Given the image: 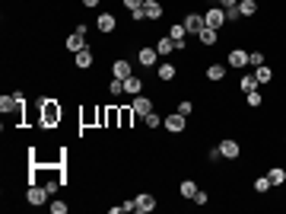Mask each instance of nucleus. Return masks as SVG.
Returning a JSON list of instances; mask_svg holds the SVG:
<instances>
[{"instance_id":"f257e3e1","label":"nucleus","mask_w":286,"mask_h":214,"mask_svg":"<svg viewBox=\"0 0 286 214\" xmlns=\"http://www.w3.org/2000/svg\"><path fill=\"white\" fill-rule=\"evenodd\" d=\"M60 106L54 103V99H45L42 103V128H57V122H60Z\"/></svg>"},{"instance_id":"f03ea898","label":"nucleus","mask_w":286,"mask_h":214,"mask_svg":"<svg viewBox=\"0 0 286 214\" xmlns=\"http://www.w3.org/2000/svg\"><path fill=\"white\" fill-rule=\"evenodd\" d=\"M48 198H51V192H48L45 185H38V182H32L29 192H26V202H29L32 208H38V205H48Z\"/></svg>"},{"instance_id":"7ed1b4c3","label":"nucleus","mask_w":286,"mask_h":214,"mask_svg":"<svg viewBox=\"0 0 286 214\" xmlns=\"http://www.w3.org/2000/svg\"><path fill=\"white\" fill-rule=\"evenodd\" d=\"M203 26H210V29H216V32H220V26H226V10H223L220 3H216V6H210V10L203 13Z\"/></svg>"},{"instance_id":"20e7f679","label":"nucleus","mask_w":286,"mask_h":214,"mask_svg":"<svg viewBox=\"0 0 286 214\" xmlns=\"http://www.w3.org/2000/svg\"><path fill=\"white\" fill-rule=\"evenodd\" d=\"M188 115H181V112H172V115H166L162 118V128L169 131V135H181V131L188 128V122H185Z\"/></svg>"},{"instance_id":"39448f33","label":"nucleus","mask_w":286,"mask_h":214,"mask_svg":"<svg viewBox=\"0 0 286 214\" xmlns=\"http://www.w3.org/2000/svg\"><path fill=\"white\" fill-rule=\"evenodd\" d=\"M156 208V195H149V192H140L137 198H134V211L137 214H149Z\"/></svg>"},{"instance_id":"423d86ee","label":"nucleus","mask_w":286,"mask_h":214,"mask_svg":"<svg viewBox=\"0 0 286 214\" xmlns=\"http://www.w3.org/2000/svg\"><path fill=\"white\" fill-rule=\"evenodd\" d=\"M131 109L137 112V115H149V112H153V99L143 96V93L140 96H131Z\"/></svg>"},{"instance_id":"0eeeda50","label":"nucleus","mask_w":286,"mask_h":214,"mask_svg":"<svg viewBox=\"0 0 286 214\" xmlns=\"http://www.w3.org/2000/svg\"><path fill=\"white\" fill-rule=\"evenodd\" d=\"M226 61H229V68H248V51H245V48H232V51H229V55H226Z\"/></svg>"},{"instance_id":"6e6552de","label":"nucleus","mask_w":286,"mask_h":214,"mask_svg":"<svg viewBox=\"0 0 286 214\" xmlns=\"http://www.w3.org/2000/svg\"><path fill=\"white\" fill-rule=\"evenodd\" d=\"M156 61H159V51H156V45H153V48H140V51H137V64H140V68H153Z\"/></svg>"},{"instance_id":"1a4fd4ad","label":"nucleus","mask_w":286,"mask_h":214,"mask_svg":"<svg viewBox=\"0 0 286 214\" xmlns=\"http://www.w3.org/2000/svg\"><path fill=\"white\" fill-rule=\"evenodd\" d=\"M220 150H223V157H226V160H235L238 153H242V147H238L235 138H223V141H220Z\"/></svg>"},{"instance_id":"9d476101","label":"nucleus","mask_w":286,"mask_h":214,"mask_svg":"<svg viewBox=\"0 0 286 214\" xmlns=\"http://www.w3.org/2000/svg\"><path fill=\"white\" fill-rule=\"evenodd\" d=\"M134 73V68H131V61H124V58H118V61L112 64V77H118V80H127Z\"/></svg>"},{"instance_id":"9b49d317","label":"nucleus","mask_w":286,"mask_h":214,"mask_svg":"<svg viewBox=\"0 0 286 214\" xmlns=\"http://www.w3.org/2000/svg\"><path fill=\"white\" fill-rule=\"evenodd\" d=\"M162 13L166 10H162L159 0H143V16L146 19H162Z\"/></svg>"},{"instance_id":"f8f14e48","label":"nucleus","mask_w":286,"mask_h":214,"mask_svg":"<svg viewBox=\"0 0 286 214\" xmlns=\"http://www.w3.org/2000/svg\"><path fill=\"white\" fill-rule=\"evenodd\" d=\"M197 38H200V45H207V48H213V45L220 42V32H216V29H210V26H203V29L197 32Z\"/></svg>"},{"instance_id":"ddd939ff","label":"nucleus","mask_w":286,"mask_h":214,"mask_svg":"<svg viewBox=\"0 0 286 214\" xmlns=\"http://www.w3.org/2000/svg\"><path fill=\"white\" fill-rule=\"evenodd\" d=\"M185 29L197 36V32L203 29V13H188V16H185Z\"/></svg>"},{"instance_id":"4468645a","label":"nucleus","mask_w":286,"mask_h":214,"mask_svg":"<svg viewBox=\"0 0 286 214\" xmlns=\"http://www.w3.org/2000/svg\"><path fill=\"white\" fill-rule=\"evenodd\" d=\"M95 26H99V29L105 32V36H112V32L118 29V19H114L112 13H102V16H99V23H95Z\"/></svg>"},{"instance_id":"2eb2a0df","label":"nucleus","mask_w":286,"mask_h":214,"mask_svg":"<svg viewBox=\"0 0 286 214\" xmlns=\"http://www.w3.org/2000/svg\"><path fill=\"white\" fill-rule=\"evenodd\" d=\"M67 51H73V55H77V51H83L86 48V36H80V32H73V36H67Z\"/></svg>"},{"instance_id":"dca6fc26","label":"nucleus","mask_w":286,"mask_h":214,"mask_svg":"<svg viewBox=\"0 0 286 214\" xmlns=\"http://www.w3.org/2000/svg\"><path fill=\"white\" fill-rule=\"evenodd\" d=\"M124 93H127V96H140V93H143V80L131 73V77L124 80Z\"/></svg>"},{"instance_id":"f3484780","label":"nucleus","mask_w":286,"mask_h":214,"mask_svg":"<svg viewBox=\"0 0 286 214\" xmlns=\"http://www.w3.org/2000/svg\"><path fill=\"white\" fill-rule=\"evenodd\" d=\"M73 61H77V68H92V61H95V58H92V51L89 48H83V51H77V55H73Z\"/></svg>"},{"instance_id":"a211bd4d","label":"nucleus","mask_w":286,"mask_h":214,"mask_svg":"<svg viewBox=\"0 0 286 214\" xmlns=\"http://www.w3.org/2000/svg\"><path fill=\"white\" fill-rule=\"evenodd\" d=\"M270 185H286V166H274V170L267 173Z\"/></svg>"},{"instance_id":"6ab92c4d","label":"nucleus","mask_w":286,"mask_h":214,"mask_svg":"<svg viewBox=\"0 0 286 214\" xmlns=\"http://www.w3.org/2000/svg\"><path fill=\"white\" fill-rule=\"evenodd\" d=\"M134 115H137V112H134L131 106H127V109H121L118 112V128H131V125H134Z\"/></svg>"},{"instance_id":"aec40b11","label":"nucleus","mask_w":286,"mask_h":214,"mask_svg":"<svg viewBox=\"0 0 286 214\" xmlns=\"http://www.w3.org/2000/svg\"><path fill=\"white\" fill-rule=\"evenodd\" d=\"M156 51H159V58L172 55V51H175V42H172V38H169V36H162L159 42H156Z\"/></svg>"},{"instance_id":"412c9836","label":"nucleus","mask_w":286,"mask_h":214,"mask_svg":"<svg viewBox=\"0 0 286 214\" xmlns=\"http://www.w3.org/2000/svg\"><path fill=\"white\" fill-rule=\"evenodd\" d=\"M255 77H257V86H264V83L274 80V71H270L267 64H261V68H255Z\"/></svg>"},{"instance_id":"4be33fe9","label":"nucleus","mask_w":286,"mask_h":214,"mask_svg":"<svg viewBox=\"0 0 286 214\" xmlns=\"http://www.w3.org/2000/svg\"><path fill=\"white\" fill-rule=\"evenodd\" d=\"M178 192H181V198H194L197 195V182H194V179H181Z\"/></svg>"},{"instance_id":"5701e85b","label":"nucleus","mask_w":286,"mask_h":214,"mask_svg":"<svg viewBox=\"0 0 286 214\" xmlns=\"http://www.w3.org/2000/svg\"><path fill=\"white\" fill-rule=\"evenodd\" d=\"M238 13H242L245 19L255 16V13H257V0H238Z\"/></svg>"},{"instance_id":"b1692460","label":"nucleus","mask_w":286,"mask_h":214,"mask_svg":"<svg viewBox=\"0 0 286 214\" xmlns=\"http://www.w3.org/2000/svg\"><path fill=\"white\" fill-rule=\"evenodd\" d=\"M175 73H178V68H175V64H159V80L162 83H169V80H175Z\"/></svg>"},{"instance_id":"393cba45","label":"nucleus","mask_w":286,"mask_h":214,"mask_svg":"<svg viewBox=\"0 0 286 214\" xmlns=\"http://www.w3.org/2000/svg\"><path fill=\"white\" fill-rule=\"evenodd\" d=\"M207 77H210V83H220V80L226 77V68H223V64H210V68H207Z\"/></svg>"},{"instance_id":"a878e982","label":"nucleus","mask_w":286,"mask_h":214,"mask_svg":"<svg viewBox=\"0 0 286 214\" xmlns=\"http://www.w3.org/2000/svg\"><path fill=\"white\" fill-rule=\"evenodd\" d=\"M121 93H124V80L112 77V80H108V96H112V99H118Z\"/></svg>"},{"instance_id":"bb28decb","label":"nucleus","mask_w":286,"mask_h":214,"mask_svg":"<svg viewBox=\"0 0 286 214\" xmlns=\"http://www.w3.org/2000/svg\"><path fill=\"white\" fill-rule=\"evenodd\" d=\"M143 125H146V128H159V125H162V115L153 109L149 115H143Z\"/></svg>"},{"instance_id":"cd10ccee","label":"nucleus","mask_w":286,"mask_h":214,"mask_svg":"<svg viewBox=\"0 0 286 214\" xmlns=\"http://www.w3.org/2000/svg\"><path fill=\"white\" fill-rule=\"evenodd\" d=\"M238 86H242V93L257 90V77H255V73H248V77H242V83H238Z\"/></svg>"},{"instance_id":"c85d7f7f","label":"nucleus","mask_w":286,"mask_h":214,"mask_svg":"<svg viewBox=\"0 0 286 214\" xmlns=\"http://www.w3.org/2000/svg\"><path fill=\"white\" fill-rule=\"evenodd\" d=\"M245 103H248L251 109H257V106H261L264 99H261V93H257V90H251V93H245Z\"/></svg>"},{"instance_id":"c756f323","label":"nucleus","mask_w":286,"mask_h":214,"mask_svg":"<svg viewBox=\"0 0 286 214\" xmlns=\"http://www.w3.org/2000/svg\"><path fill=\"white\" fill-rule=\"evenodd\" d=\"M105 128H118V109H105Z\"/></svg>"},{"instance_id":"7c9ffc66","label":"nucleus","mask_w":286,"mask_h":214,"mask_svg":"<svg viewBox=\"0 0 286 214\" xmlns=\"http://www.w3.org/2000/svg\"><path fill=\"white\" fill-rule=\"evenodd\" d=\"M248 64H251V68H261V64H264V51H248Z\"/></svg>"},{"instance_id":"2f4dec72","label":"nucleus","mask_w":286,"mask_h":214,"mask_svg":"<svg viewBox=\"0 0 286 214\" xmlns=\"http://www.w3.org/2000/svg\"><path fill=\"white\" fill-rule=\"evenodd\" d=\"M267 189H270V179H267V176H257V179H255V192H261V195H264Z\"/></svg>"},{"instance_id":"473e14b6","label":"nucleus","mask_w":286,"mask_h":214,"mask_svg":"<svg viewBox=\"0 0 286 214\" xmlns=\"http://www.w3.org/2000/svg\"><path fill=\"white\" fill-rule=\"evenodd\" d=\"M48 208H51V214H67V202H51Z\"/></svg>"},{"instance_id":"72a5a7b5","label":"nucleus","mask_w":286,"mask_h":214,"mask_svg":"<svg viewBox=\"0 0 286 214\" xmlns=\"http://www.w3.org/2000/svg\"><path fill=\"white\" fill-rule=\"evenodd\" d=\"M220 157H223V150H220V147H210V150H207V160H210V163H216Z\"/></svg>"},{"instance_id":"f704fd0d","label":"nucleus","mask_w":286,"mask_h":214,"mask_svg":"<svg viewBox=\"0 0 286 214\" xmlns=\"http://www.w3.org/2000/svg\"><path fill=\"white\" fill-rule=\"evenodd\" d=\"M191 109H194V103H188V99H181V103H178V112H181V115H191Z\"/></svg>"},{"instance_id":"c9c22d12","label":"nucleus","mask_w":286,"mask_h":214,"mask_svg":"<svg viewBox=\"0 0 286 214\" xmlns=\"http://www.w3.org/2000/svg\"><path fill=\"white\" fill-rule=\"evenodd\" d=\"M60 182H64V179H48V182H45V189H48V192H51V195H54V192H57V185H60Z\"/></svg>"},{"instance_id":"e433bc0d","label":"nucleus","mask_w":286,"mask_h":214,"mask_svg":"<svg viewBox=\"0 0 286 214\" xmlns=\"http://www.w3.org/2000/svg\"><path fill=\"white\" fill-rule=\"evenodd\" d=\"M210 202V195H207V192H200V189H197V195H194V205H207Z\"/></svg>"},{"instance_id":"4c0bfd02","label":"nucleus","mask_w":286,"mask_h":214,"mask_svg":"<svg viewBox=\"0 0 286 214\" xmlns=\"http://www.w3.org/2000/svg\"><path fill=\"white\" fill-rule=\"evenodd\" d=\"M124 6L134 13V10H140V6H143V0H124Z\"/></svg>"},{"instance_id":"58836bf2","label":"nucleus","mask_w":286,"mask_h":214,"mask_svg":"<svg viewBox=\"0 0 286 214\" xmlns=\"http://www.w3.org/2000/svg\"><path fill=\"white\" fill-rule=\"evenodd\" d=\"M216 3H220L223 10H232V6H238V0H216Z\"/></svg>"},{"instance_id":"ea45409f","label":"nucleus","mask_w":286,"mask_h":214,"mask_svg":"<svg viewBox=\"0 0 286 214\" xmlns=\"http://www.w3.org/2000/svg\"><path fill=\"white\" fill-rule=\"evenodd\" d=\"M83 6H89V10H92V6H99V0H83Z\"/></svg>"},{"instance_id":"a19ab883","label":"nucleus","mask_w":286,"mask_h":214,"mask_svg":"<svg viewBox=\"0 0 286 214\" xmlns=\"http://www.w3.org/2000/svg\"><path fill=\"white\" fill-rule=\"evenodd\" d=\"M283 144H286V135H283Z\"/></svg>"}]
</instances>
